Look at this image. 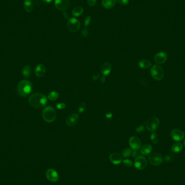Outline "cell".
I'll return each instance as SVG.
<instances>
[{
	"instance_id": "obj_1",
	"label": "cell",
	"mask_w": 185,
	"mask_h": 185,
	"mask_svg": "<svg viewBox=\"0 0 185 185\" xmlns=\"http://www.w3.org/2000/svg\"><path fill=\"white\" fill-rule=\"evenodd\" d=\"M29 103L35 108H42L47 103V97L44 94L36 92L32 95L29 98Z\"/></svg>"
},
{
	"instance_id": "obj_2",
	"label": "cell",
	"mask_w": 185,
	"mask_h": 185,
	"mask_svg": "<svg viewBox=\"0 0 185 185\" xmlns=\"http://www.w3.org/2000/svg\"><path fill=\"white\" fill-rule=\"evenodd\" d=\"M32 84L30 81L26 80L21 81L17 86V92L21 97L28 96L32 92Z\"/></svg>"
},
{
	"instance_id": "obj_3",
	"label": "cell",
	"mask_w": 185,
	"mask_h": 185,
	"mask_svg": "<svg viewBox=\"0 0 185 185\" xmlns=\"http://www.w3.org/2000/svg\"><path fill=\"white\" fill-rule=\"evenodd\" d=\"M42 117L44 121L51 123L55 120L57 118V112L52 106L45 107L42 112Z\"/></svg>"
},
{
	"instance_id": "obj_4",
	"label": "cell",
	"mask_w": 185,
	"mask_h": 185,
	"mask_svg": "<svg viewBox=\"0 0 185 185\" xmlns=\"http://www.w3.org/2000/svg\"><path fill=\"white\" fill-rule=\"evenodd\" d=\"M145 123L146 127L148 129V130L154 132L159 127L160 121L157 117H152L147 119Z\"/></svg>"
},
{
	"instance_id": "obj_5",
	"label": "cell",
	"mask_w": 185,
	"mask_h": 185,
	"mask_svg": "<svg viewBox=\"0 0 185 185\" xmlns=\"http://www.w3.org/2000/svg\"><path fill=\"white\" fill-rule=\"evenodd\" d=\"M151 75L155 80H161L164 77V70L161 66L159 65H154L150 70Z\"/></svg>"
},
{
	"instance_id": "obj_6",
	"label": "cell",
	"mask_w": 185,
	"mask_h": 185,
	"mask_svg": "<svg viewBox=\"0 0 185 185\" xmlns=\"http://www.w3.org/2000/svg\"><path fill=\"white\" fill-rule=\"evenodd\" d=\"M67 26L70 32H77L80 28V23L77 19L70 18L67 23Z\"/></svg>"
},
{
	"instance_id": "obj_7",
	"label": "cell",
	"mask_w": 185,
	"mask_h": 185,
	"mask_svg": "<svg viewBox=\"0 0 185 185\" xmlns=\"http://www.w3.org/2000/svg\"><path fill=\"white\" fill-rule=\"evenodd\" d=\"M149 163L153 166L160 165L163 161V158L161 154L157 152L152 153L148 157Z\"/></svg>"
},
{
	"instance_id": "obj_8",
	"label": "cell",
	"mask_w": 185,
	"mask_h": 185,
	"mask_svg": "<svg viewBox=\"0 0 185 185\" xmlns=\"http://www.w3.org/2000/svg\"><path fill=\"white\" fill-rule=\"evenodd\" d=\"M134 166L139 170L144 169L147 166V160L144 157L138 156L135 159Z\"/></svg>"
},
{
	"instance_id": "obj_9",
	"label": "cell",
	"mask_w": 185,
	"mask_h": 185,
	"mask_svg": "<svg viewBox=\"0 0 185 185\" xmlns=\"http://www.w3.org/2000/svg\"><path fill=\"white\" fill-rule=\"evenodd\" d=\"M171 136L174 141L180 142L184 140L185 133L181 129H174L171 131Z\"/></svg>"
},
{
	"instance_id": "obj_10",
	"label": "cell",
	"mask_w": 185,
	"mask_h": 185,
	"mask_svg": "<svg viewBox=\"0 0 185 185\" xmlns=\"http://www.w3.org/2000/svg\"><path fill=\"white\" fill-rule=\"evenodd\" d=\"M69 0H55V6L57 9L60 11H64L70 7Z\"/></svg>"
},
{
	"instance_id": "obj_11",
	"label": "cell",
	"mask_w": 185,
	"mask_h": 185,
	"mask_svg": "<svg viewBox=\"0 0 185 185\" xmlns=\"http://www.w3.org/2000/svg\"><path fill=\"white\" fill-rule=\"evenodd\" d=\"M129 145L132 149L134 150H137L141 147V141L137 137H132L129 139Z\"/></svg>"
},
{
	"instance_id": "obj_12",
	"label": "cell",
	"mask_w": 185,
	"mask_h": 185,
	"mask_svg": "<svg viewBox=\"0 0 185 185\" xmlns=\"http://www.w3.org/2000/svg\"><path fill=\"white\" fill-rule=\"evenodd\" d=\"M79 120V115L75 113H72L67 117L66 120V123L68 126L72 127L77 125Z\"/></svg>"
},
{
	"instance_id": "obj_13",
	"label": "cell",
	"mask_w": 185,
	"mask_h": 185,
	"mask_svg": "<svg viewBox=\"0 0 185 185\" xmlns=\"http://www.w3.org/2000/svg\"><path fill=\"white\" fill-rule=\"evenodd\" d=\"M154 61L157 64H163L167 59V54L166 52H157L154 57Z\"/></svg>"
},
{
	"instance_id": "obj_14",
	"label": "cell",
	"mask_w": 185,
	"mask_h": 185,
	"mask_svg": "<svg viewBox=\"0 0 185 185\" xmlns=\"http://www.w3.org/2000/svg\"><path fill=\"white\" fill-rule=\"evenodd\" d=\"M46 177L49 181L53 182H57L59 180V175L54 169H48L46 172Z\"/></svg>"
},
{
	"instance_id": "obj_15",
	"label": "cell",
	"mask_w": 185,
	"mask_h": 185,
	"mask_svg": "<svg viewBox=\"0 0 185 185\" xmlns=\"http://www.w3.org/2000/svg\"><path fill=\"white\" fill-rule=\"evenodd\" d=\"M110 161L114 165H119L123 161L122 157L120 153H113L109 156Z\"/></svg>"
},
{
	"instance_id": "obj_16",
	"label": "cell",
	"mask_w": 185,
	"mask_h": 185,
	"mask_svg": "<svg viewBox=\"0 0 185 185\" xmlns=\"http://www.w3.org/2000/svg\"><path fill=\"white\" fill-rule=\"evenodd\" d=\"M111 65L109 62H105L101 67V72L104 76H107L111 72Z\"/></svg>"
},
{
	"instance_id": "obj_17",
	"label": "cell",
	"mask_w": 185,
	"mask_h": 185,
	"mask_svg": "<svg viewBox=\"0 0 185 185\" xmlns=\"http://www.w3.org/2000/svg\"><path fill=\"white\" fill-rule=\"evenodd\" d=\"M35 73L37 77H43L46 73V67L44 64H39L35 68Z\"/></svg>"
},
{
	"instance_id": "obj_18",
	"label": "cell",
	"mask_w": 185,
	"mask_h": 185,
	"mask_svg": "<svg viewBox=\"0 0 185 185\" xmlns=\"http://www.w3.org/2000/svg\"><path fill=\"white\" fill-rule=\"evenodd\" d=\"M117 0H102V4L106 9H111L116 4Z\"/></svg>"
},
{
	"instance_id": "obj_19",
	"label": "cell",
	"mask_w": 185,
	"mask_h": 185,
	"mask_svg": "<svg viewBox=\"0 0 185 185\" xmlns=\"http://www.w3.org/2000/svg\"><path fill=\"white\" fill-rule=\"evenodd\" d=\"M152 150V147L151 145L149 144H145L141 147L140 152L142 155H147L151 153Z\"/></svg>"
},
{
	"instance_id": "obj_20",
	"label": "cell",
	"mask_w": 185,
	"mask_h": 185,
	"mask_svg": "<svg viewBox=\"0 0 185 185\" xmlns=\"http://www.w3.org/2000/svg\"><path fill=\"white\" fill-rule=\"evenodd\" d=\"M24 8L27 12H31L33 9V4L31 0H25L24 2Z\"/></svg>"
},
{
	"instance_id": "obj_21",
	"label": "cell",
	"mask_w": 185,
	"mask_h": 185,
	"mask_svg": "<svg viewBox=\"0 0 185 185\" xmlns=\"http://www.w3.org/2000/svg\"><path fill=\"white\" fill-rule=\"evenodd\" d=\"M138 65L141 68L147 69L149 68V67H151L152 64L149 61L147 60H142L139 62Z\"/></svg>"
},
{
	"instance_id": "obj_22",
	"label": "cell",
	"mask_w": 185,
	"mask_h": 185,
	"mask_svg": "<svg viewBox=\"0 0 185 185\" xmlns=\"http://www.w3.org/2000/svg\"><path fill=\"white\" fill-rule=\"evenodd\" d=\"M183 148V145L180 142H176L173 144L172 147V150L173 152L177 153L180 152Z\"/></svg>"
},
{
	"instance_id": "obj_23",
	"label": "cell",
	"mask_w": 185,
	"mask_h": 185,
	"mask_svg": "<svg viewBox=\"0 0 185 185\" xmlns=\"http://www.w3.org/2000/svg\"><path fill=\"white\" fill-rule=\"evenodd\" d=\"M83 12L84 9L81 7H76L72 10V15L75 17H79L83 14Z\"/></svg>"
},
{
	"instance_id": "obj_24",
	"label": "cell",
	"mask_w": 185,
	"mask_h": 185,
	"mask_svg": "<svg viewBox=\"0 0 185 185\" xmlns=\"http://www.w3.org/2000/svg\"><path fill=\"white\" fill-rule=\"evenodd\" d=\"M22 75H23V76L24 77H26V78L28 77L30 75V74H31V68H30V67L28 65L24 66V67H23V68H22Z\"/></svg>"
},
{
	"instance_id": "obj_25",
	"label": "cell",
	"mask_w": 185,
	"mask_h": 185,
	"mask_svg": "<svg viewBox=\"0 0 185 185\" xmlns=\"http://www.w3.org/2000/svg\"><path fill=\"white\" fill-rule=\"evenodd\" d=\"M59 97V93L55 91H52L49 92L48 95V99L49 100H57Z\"/></svg>"
},
{
	"instance_id": "obj_26",
	"label": "cell",
	"mask_w": 185,
	"mask_h": 185,
	"mask_svg": "<svg viewBox=\"0 0 185 185\" xmlns=\"http://www.w3.org/2000/svg\"><path fill=\"white\" fill-rule=\"evenodd\" d=\"M150 140L154 145H157L158 142V140H159L158 136H157V133H155V132H153L152 133V134L150 135Z\"/></svg>"
},
{
	"instance_id": "obj_27",
	"label": "cell",
	"mask_w": 185,
	"mask_h": 185,
	"mask_svg": "<svg viewBox=\"0 0 185 185\" xmlns=\"http://www.w3.org/2000/svg\"><path fill=\"white\" fill-rule=\"evenodd\" d=\"M132 154V150L129 148H126L122 152V155L124 157H129L131 156Z\"/></svg>"
},
{
	"instance_id": "obj_28",
	"label": "cell",
	"mask_w": 185,
	"mask_h": 185,
	"mask_svg": "<svg viewBox=\"0 0 185 185\" xmlns=\"http://www.w3.org/2000/svg\"><path fill=\"white\" fill-rule=\"evenodd\" d=\"M86 108V104L85 102H82L81 104L79 107V108H78V112L79 113H82L83 112H84Z\"/></svg>"
},
{
	"instance_id": "obj_29",
	"label": "cell",
	"mask_w": 185,
	"mask_h": 185,
	"mask_svg": "<svg viewBox=\"0 0 185 185\" xmlns=\"http://www.w3.org/2000/svg\"><path fill=\"white\" fill-rule=\"evenodd\" d=\"M123 164L126 167H130L131 166H132L133 165V162L132 160H129V159H125L123 161Z\"/></svg>"
},
{
	"instance_id": "obj_30",
	"label": "cell",
	"mask_w": 185,
	"mask_h": 185,
	"mask_svg": "<svg viewBox=\"0 0 185 185\" xmlns=\"http://www.w3.org/2000/svg\"><path fill=\"white\" fill-rule=\"evenodd\" d=\"M90 21H91V17L90 16H87L86 18L85 21V25L86 28H87V27L89 25L90 23Z\"/></svg>"
},
{
	"instance_id": "obj_31",
	"label": "cell",
	"mask_w": 185,
	"mask_h": 185,
	"mask_svg": "<svg viewBox=\"0 0 185 185\" xmlns=\"http://www.w3.org/2000/svg\"><path fill=\"white\" fill-rule=\"evenodd\" d=\"M117 2L122 6H126L128 4L129 0H117Z\"/></svg>"
},
{
	"instance_id": "obj_32",
	"label": "cell",
	"mask_w": 185,
	"mask_h": 185,
	"mask_svg": "<svg viewBox=\"0 0 185 185\" xmlns=\"http://www.w3.org/2000/svg\"><path fill=\"white\" fill-rule=\"evenodd\" d=\"M66 107V105L64 103H62V102L59 103L57 105V108L59 109H62L65 108Z\"/></svg>"
},
{
	"instance_id": "obj_33",
	"label": "cell",
	"mask_w": 185,
	"mask_h": 185,
	"mask_svg": "<svg viewBox=\"0 0 185 185\" xmlns=\"http://www.w3.org/2000/svg\"><path fill=\"white\" fill-rule=\"evenodd\" d=\"M165 161L167 162H169V161H172L173 159V155H171V154H168L165 157Z\"/></svg>"
},
{
	"instance_id": "obj_34",
	"label": "cell",
	"mask_w": 185,
	"mask_h": 185,
	"mask_svg": "<svg viewBox=\"0 0 185 185\" xmlns=\"http://www.w3.org/2000/svg\"><path fill=\"white\" fill-rule=\"evenodd\" d=\"M96 3H97V0H87V3L90 7L95 6Z\"/></svg>"
},
{
	"instance_id": "obj_35",
	"label": "cell",
	"mask_w": 185,
	"mask_h": 185,
	"mask_svg": "<svg viewBox=\"0 0 185 185\" xmlns=\"http://www.w3.org/2000/svg\"><path fill=\"white\" fill-rule=\"evenodd\" d=\"M144 130V126L143 125H141L140 126H139V127H137V131L139 133L142 132Z\"/></svg>"
},
{
	"instance_id": "obj_36",
	"label": "cell",
	"mask_w": 185,
	"mask_h": 185,
	"mask_svg": "<svg viewBox=\"0 0 185 185\" xmlns=\"http://www.w3.org/2000/svg\"><path fill=\"white\" fill-rule=\"evenodd\" d=\"M88 29H87V28H85L82 31V35H83V36L86 37L88 35Z\"/></svg>"
},
{
	"instance_id": "obj_37",
	"label": "cell",
	"mask_w": 185,
	"mask_h": 185,
	"mask_svg": "<svg viewBox=\"0 0 185 185\" xmlns=\"http://www.w3.org/2000/svg\"><path fill=\"white\" fill-rule=\"evenodd\" d=\"M63 15H64V18L65 19H68L69 18V15L68 13V12H64V13H63Z\"/></svg>"
},
{
	"instance_id": "obj_38",
	"label": "cell",
	"mask_w": 185,
	"mask_h": 185,
	"mask_svg": "<svg viewBox=\"0 0 185 185\" xmlns=\"http://www.w3.org/2000/svg\"><path fill=\"white\" fill-rule=\"evenodd\" d=\"M132 155H133V157H138V153L137 152V150H134L133 152H132Z\"/></svg>"
},
{
	"instance_id": "obj_39",
	"label": "cell",
	"mask_w": 185,
	"mask_h": 185,
	"mask_svg": "<svg viewBox=\"0 0 185 185\" xmlns=\"http://www.w3.org/2000/svg\"><path fill=\"white\" fill-rule=\"evenodd\" d=\"M43 2L46 3H50L52 2L53 0H42Z\"/></svg>"
},
{
	"instance_id": "obj_40",
	"label": "cell",
	"mask_w": 185,
	"mask_h": 185,
	"mask_svg": "<svg viewBox=\"0 0 185 185\" xmlns=\"http://www.w3.org/2000/svg\"><path fill=\"white\" fill-rule=\"evenodd\" d=\"M184 146H185V141H184Z\"/></svg>"
}]
</instances>
